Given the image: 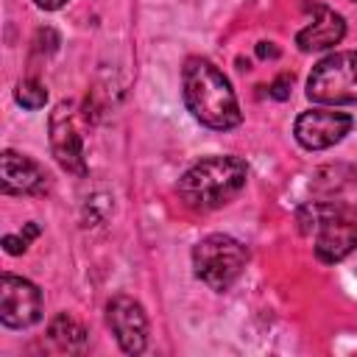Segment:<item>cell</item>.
<instances>
[{
    "mask_svg": "<svg viewBox=\"0 0 357 357\" xmlns=\"http://www.w3.org/2000/svg\"><path fill=\"white\" fill-rule=\"evenodd\" d=\"M181 98L187 112L212 131H229L243 123V112L229 78L201 56H192L181 67Z\"/></svg>",
    "mask_w": 357,
    "mask_h": 357,
    "instance_id": "cell-1",
    "label": "cell"
},
{
    "mask_svg": "<svg viewBox=\"0 0 357 357\" xmlns=\"http://www.w3.org/2000/svg\"><path fill=\"white\" fill-rule=\"evenodd\" d=\"M248 167L240 156H206L178 178V195L190 209L209 212L240 195Z\"/></svg>",
    "mask_w": 357,
    "mask_h": 357,
    "instance_id": "cell-2",
    "label": "cell"
},
{
    "mask_svg": "<svg viewBox=\"0 0 357 357\" xmlns=\"http://www.w3.org/2000/svg\"><path fill=\"white\" fill-rule=\"evenodd\" d=\"M304 231H315V257L326 265L357 251V218L335 201H312L298 212Z\"/></svg>",
    "mask_w": 357,
    "mask_h": 357,
    "instance_id": "cell-3",
    "label": "cell"
},
{
    "mask_svg": "<svg viewBox=\"0 0 357 357\" xmlns=\"http://www.w3.org/2000/svg\"><path fill=\"white\" fill-rule=\"evenodd\" d=\"M248 262V248L231 234H206L192 248V271L209 290H229Z\"/></svg>",
    "mask_w": 357,
    "mask_h": 357,
    "instance_id": "cell-4",
    "label": "cell"
},
{
    "mask_svg": "<svg viewBox=\"0 0 357 357\" xmlns=\"http://www.w3.org/2000/svg\"><path fill=\"white\" fill-rule=\"evenodd\" d=\"M307 98L321 106L357 103V50H337L321 59L307 78Z\"/></svg>",
    "mask_w": 357,
    "mask_h": 357,
    "instance_id": "cell-5",
    "label": "cell"
},
{
    "mask_svg": "<svg viewBox=\"0 0 357 357\" xmlns=\"http://www.w3.org/2000/svg\"><path fill=\"white\" fill-rule=\"evenodd\" d=\"M354 128V117L335 109H307L296 117L293 137L304 151H326Z\"/></svg>",
    "mask_w": 357,
    "mask_h": 357,
    "instance_id": "cell-6",
    "label": "cell"
},
{
    "mask_svg": "<svg viewBox=\"0 0 357 357\" xmlns=\"http://www.w3.org/2000/svg\"><path fill=\"white\" fill-rule=\"evenodd\" d=\"M0 321L8 329H28L42 321V293L33 282L3 273L0 279Z\"/></svg>",
    "mask_w": 357,
    "mask_h": 357,
    "instance_id": "cell-7",
    "label": "cell"
},
{
    "mask_svg": "<svg viewBox=\"0 0 357 357\" xmlns=\"http://www.w3.org/2000/svg\"><path fill=\"white\" fill-rule=\"evenodd\" d=\"M106 326L126 354H142L148 346V315L131 296H114L106 304Z\"/></svg>",
    "mask_w": 357,
    "mask_h": 357,
    "instance_id": "cell-8",
    "label": "cell"
},
{
    "mask_svg": "<svg viewBox=\"0 0 357 357\" xmlns=\"http://www.w3.org/2000/svg\"><path fill=\"white\" fill-rule=\"evenodd\" d=\"M50 151L56 156V162L61 165V170L73 173V176H86V153H84V142L81 134L75 131L73 123V112L67 103H59L50 112Z\"/></svg>",
    "mask_w": 357,
    "mask_h": 357,
    "instance_id": "cell-9",
    "label": "cell"
},
{
    "mask_svg": "<svg viewBox=\"0 0 357 357\" xmlns=\"http://www.w3.org/2000/svg\"><path fill=\"white\" fill-rule=\"evenodd\" d=\"M0 187L6 195H42L47 190V173L36 159L17 151H3Z\"/></svg>",
    "mask_w": 357,
    "mask_h": 357,
    "instance_id": "cell-10",
    "label": "cell"
},
{
    "mask_svg": "<svg viewBox=\"0 0 357 357\" xmlns=\"http://www.w3.org/2000/svg\"><path fill=\"white\" fill-rule=\"evenodd\" d=\"M312 8H315V20L296 33L298 50L312 53V50H329V47L340 45V39L346 36L343 17L337 11H332V8H326V6H318V3Z\"/></svg>",
    "mask_w": 357,
    "mask_h": 357,
    "instance_id": "cell-11",
    "label": "cell"
},
{
    "mask_svg": "<svg viewBox=\"0 0 357 357\" xmlns=\"http://www.w3.org/2000/svg\"><path fill=\"white\" fill-rule=\"evenodd\" d=\"M47 335H50V340H53L61 351H75V349H81L84 340H86L84 326H81L75 318H70V315H56V318L50 321V326H47Z\"/></svg>",
    "mask_w": 357,
    "mask_h": 357,
    "instance_id": "cell-12",
    "label": "cell"
},
{
    "mask_svg": "<svg viewBox=\"0 0 357 357\" xmlns=\"http://www.w3.org/2000/svg\"><path fill=\"white\" fill-rule=\"evenodd\" d=\"M14 100H17L22 109L36 112V109H42V106L47 103V89H45V84H39L36 78H25V81L17 84Z\"/></svg>",
    "mask_w": 357,
    "mask_h": 357,
    "instance_id": "cell-13",
    "label": "cell"
},
{
    "mask_svg": "<svg viewBox=\"0 0 357 357\" xmlns=\"http://www.w3.org/2000/svg\"><path fill=\"white\" fill-rule=\"evenodd\" d=\"M290 86H293V75H287V73H282L273 84H271V98H276V100H287L290 98Z\"/></svg>",
    "mask_w": 357,
    "mask_h": 357,
    "instance_id": "cell-14",
    "label": "cell"
},
{
    "mask_svg": "<svg viewBox=\"0 0 357 357\" xmlns=\"http://www.w3.org/2000/svg\"><path fill=\"white\" fill-rule=\"evenodd\" d=\"M28 243H31V240H28L25 234H6V237H3V248H6L8 254H22V251L28 248Z\"/></svg>",
    "mask_w": 357,
    "mask_h": 357,
    "instance_id": "cell-15",
    "label": "cell"
},
{
    "mask_svg": "<svg viewBox=\"0 0 357 357\" xmlns=\"http://www.w3.org/2000/svg\"><path fill=\"white\" fill-rule=\"evenodd\" d=\"M257 56H259V59H276V56H279V47H276L273 42H259V45H257Z\"/></svg>",
    "mask_w": 357,
    "mask_h": 357,
    "instance_id": "cell-16",
    "label": "cell"
},
{
    "mask_svg": "<svg viewBox=\"0 0 357 357\" xmlns=\"http://www.w3.org/2000/svg\"><path fill=\"white\" fill-rule=\"evenodd\" d=\"M39 8H45V11H59L61 6H67L70 0H33Z\"/></svg>",
    "mask_w": 357,
    "mask_h": 357,
    "instance_id": "cell-17",
    "label": "cell"
},
{
    "mask_svg": "<svg viewBox=\"0 0 357 357\" xmlns=\"http://www.w3.org/2000/svg\"><path fill=\"white\" fill-rule=\"evenodd\" d=\"M354 3H357V0H354Z\"/></svg>",
    "mask_w": 357,
    "mask_h": 357,
    "instance_id": "cell-18",
    "label": "cell"
}]
</instances>
